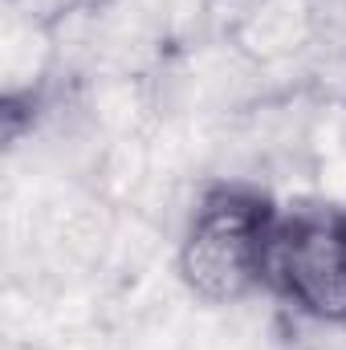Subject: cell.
Wrapping results in <instances>:
<instances>
[{
    "mask_svg": "<svg viewBox=\"0 0 346 350\" xmlns=\"http://www.w3.org/2000/svg\"><path fill=\"white\" fill-rule=\"evenodd\" d=\"M277 216L281 208L257 183H208L196 196L175 249V269L187 293L208 306H232L265 289Z\"/></svg>",
    "mask_w": 346,
    "mask_h": 350,
    "instance_id": "6da1fadb",
    "label": "cell"
},
{
    "mask_svg": "<svg viewBox=\"0 0 346 350\" xmlns=\"http://www.w3.org/2000/svg\"><path fill=\"white\" fill-rule=\"evenodd\" d=\"M265 289L302 318L346 326V208H281Z\"/></svg>",
    "mask_w": 346,
    "mask_h": 350,
    "instance_id": "7a4b0ae2",
    "label": "cell"
}]
</instances>
